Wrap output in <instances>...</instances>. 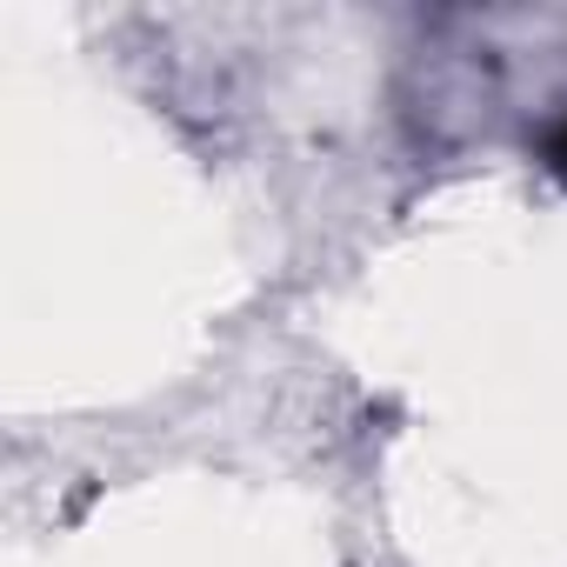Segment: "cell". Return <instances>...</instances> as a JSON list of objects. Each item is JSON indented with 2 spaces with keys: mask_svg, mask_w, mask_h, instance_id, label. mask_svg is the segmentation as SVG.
I'll return each mask as SVG.
<instances>
[{
  "mask_svg": "<svg viewBox=\"0 0 567 567\" xmlns=\"http://www.w3.org/2000/svg\"><path fill=\"white\" fill-rule=\"evenodd\" d=\"M540 161H547V174L567 187V121H554V127H547V141H540Z\"/></svg>",
  "mask_w": 567,
  "mask_h": 567,
  "instance_id": "obj_1",
  "label": "cell"
}]
</instances>
